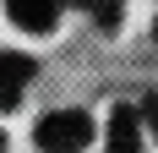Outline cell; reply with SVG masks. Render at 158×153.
<instances>
[{
	"label": "cell",
	"mask_w": 158,
	"mask_h": 153,
	"mask_svg": "<svg viewBox=\"0 0 158 153\" xmlns=\"http://www.w3.org/2000/svg\"><path fill=\"white\" fill-rule=\"evenodd\" d=\"M33 137H38L44 153H82L87 142H93V120H87L82 109H49Z\"/></svg>",
	"instance_id": "cell-1"
},
{
	"label": "cell",
	"mask_w": 158,
	"mask_h": 153,
	"mask_svg": "<svg viewBox=\"0 0 158 153\" xmlns=\"http://www.w3.org/2000/svg\"><path fill=\"white\" fill-rule=\"evenodd\" d=\"M33 71H38V66H33V55H0V109H11L16 98H22V93H27V82H33Z\"/></svg>",
	"instance_id": "cell-2"
},
{
	"label": "cell",
	"mask_w": 158,
	"mask_h": 153,
	"mask_svg": "<svg viewBox=\"0 0 158 153\" xmlns=\"http://www.w3.org/2000/svg\"><path fill=\"white\" fill-rule=\"evenodd\" d=\"M136 148H142V109L114 104V115H109V153H136Z\"/></svg>",
	"instance_id": "cell-3"
},
{
	"label": "cell",
	"mask_w": 158,
	"mask_h": 153,
	"mask_svg": "<svg viewBox=\"0 0 158 153\" xmlns=\"http://www.w3.org/2000/svg\"><path fill=\"white\" fill-rule=\"evenodd\" d=\"M55 11H60V0H6V16L16 28H27V33H49Z\"/></svg>",
	"instance_id": "cell-4"
},
{
	"label": "cell",
	"mask_w": 158,
	"mask_h": 153,
	"mask_svg": "<svg viewBox=\"0 0 158 153\" xmlns=\"http://www.w3.org/2000/svg\"><path fill=\"white\" fill-rule=\"evenodd\" d=\"M142 131L158 137V93H147V104H142Z\"/></svg>",
	"instance_id": "cell-5"
},
{
	"label": "cell",
	"mask_w": 158,
	"mask_h": 153,
	"mask_svg": "<svg viewBox=\"0 0 158 153\" xmlns=\"http://www.w3.org/2000/svg\"><path fill=\"white\" fill-rule=\"evenodd\" d=\"M65 6H87V11H98V0H65Z\"/></svg>",
	"instance_id": "cell-6"
},
{
	"label": "cell",
	"mask_w": 158,
	"mask_h": 153,
	"mask_svg": "<svg viewBox=\"0 0 158 153\" xmlns=\"http://www.w3.org/2000/svg\"><path fill=\"white\" fill-rule=\"evenodd\" d=\"M153 38H158V16H153Z\"/></svg>",
	"instance_id": "cell-7"
}]
</instances>
